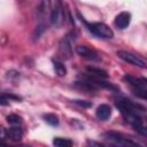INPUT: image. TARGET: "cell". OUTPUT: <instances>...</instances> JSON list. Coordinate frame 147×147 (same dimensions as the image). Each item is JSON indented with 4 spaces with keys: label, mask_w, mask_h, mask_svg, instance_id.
Masks as SVG:
<instances>
[{
    "label": "cell",
    "mask_w": 147,
    "mask_h": 147,
    "mask_svg": "<svg viewBox=\"0 0 147 147\" xmlns=\"http://www.w3.org/2000/svg\"><path fill=\"white\" fill-rule=\"evenodd\" d=\"M80 21L84 22L87 26V29L96 37L99 38H103V39H110L114 37V32L113 30L105 23L101 22H94V23H87L83 17H80Z\"/></svg>",
    "instance_id": "6da1fadb"
},
{
    "label": "cell",
    "mask_w": 147,
    "mask_h": 147,
    "mask_svg": "<svg viewBox=\"0 0 147 147\" xmlns=\"http://www.w3.org/2000/svg\"><path fill=\"white\" fill-rule=\"evenodd\" d=\"M103 138L107 141H109L111 145H115L117 147H140L137 142L130 140L129 138H125L118 132H114V131L106 132L103 133Z\"/></svg>",
    "instance_id": "7a4b0ae2"
},
{
    "label": "cell",
    "mask_w": 147,
    "mask_h": 147,
    "mask_svg": "<svg viewBox=\"0 0 147 147\" xmlns=\"http://www.w3.org/2000/svg\"><path fill=\"white\" fill-rule=\"evenodd\" d=\"M64 18H65V15L63 10V3L61 1H55L49 13V21L52 25L55 28H60L64 23Z\"/></svg>",
    "instance_id": "3957f363"
},
{
    "label": "cell",
    "mask_w": 147,
    "mask_h": 147,
    "mask_svg": "<svg viewBox=\"0 0 147 147\" xmlns=\"http://www.w3.org/2000/svg\"><path fill=\"white\" fill-rule=\"evenodd\" d=\"M117 56L119 59H122L123 61L132 64V65H136V67H139V68H146L147 67V63L145 62V60L141 59L137 54H133V53H130V52H126V51H118Z\"/></svg>",
    "instance_id": "277c9868"
},
{
    "label": "cell",
    "mask_w": 147,
    "mask_h": 147,
    "mask_svg": "<svg viewBox=\"0 0 147 147\" xmlns=\"http://www.w3.org/2000/svg\"><path fill=\"white\" fill-rule=\"evenodd\" d=\"M59 54L63 59H70L72 55V47H71V41L68 36H64L60 42H59Z\"/></svg>",
    "instance_id": "5b68a950"
},
{
    "label": "cell",
    "mask_w": 147,
    "mask_h": 147,
    "mask_svg": "<svg viewBox=\"0 0 147 147\" xmlns=\"http://www.w3.org/2000/svg\"><path fill=\"white\" fill-rule=\"evenodd\" d=\"M76 52L79 56L87 59V60H92V61H96L99 60V55L96 53V51L87 47L86 45H78L76 47Z\"/></svg>",
    "instance_id": "8992f818"
},
{
    "label": "cell",
    "mask_w": 147,
    "mask_h": 147,
    "mask_svg": "<svg viewBox=\"0 0 147 147\" xmlns=\"http://www.w3.org/2000/svg\"><path fill=\"white\" fill-rule=\"evenodd\" d=\"M130 22H131V14L129 11H122L115 17L114 24L117 29L123 30L130 24Z\"/></svg>",
    "instance_id": "52a82bcc"
},
{
    "label": "cell",
    "mask_w": 147,
    "mask_h": 147,
    "mask_svg": "<svg viewBox=\"0 0 147 147\" xmlns=\"http://www.w3.org/2000/svg\"><path fill=\"white\" fill-rule=\"evenodd\" d=\"M110 115H111V107L107 103L100 105L95 110V116L100 121H107L110 117Z\"/></svg>",
    "instance_id": "ba28073f"
},
{
    "label": "cell",
    "mask_w": 147,
    "mask_h": 147,
    "mask_svg": "<svg viewBox=\"0 0 147 147\" xmlns=\"http://www.w3.org/2000/svg\"><path fill=\"white\" fill-rule=\"evenodd\" d=\"M3 132L6 133V137L13 141H20L23 138V131L20 126H13V127L6 129Z\"/></svg>",
    "instance_id": "9c48e42d"
},
{
    "label": "cell",
    "mask_w": 147,
    "mask_h": 147,
    "mask_svg": "<svg viewBox=\"0 0 147 147\" xmlns=\"http://www.w3.org/2000/svg\"><path fill=\"white\" fill-rule=\"evenodd\" d=\"M86 71H87V74H88V76L94 77V78H100V79H102V78H107V77H108L107 71H105V70H102V69H100V68L87 67V68H86Z\"/></svg>",
    "instance_id": "30bf717a"
},
{
    "label": "cell",
    "mask_w": 147,
    "mask_h": 147,
    "mask_svg": "<svg viewBox=\"0 0 147 147\" xmlns=\"http://www.w3.org/2000/svg\"><path fill=\"white\" fill-rule=\"evenodd\" d=\"M124 80L127 82L133 87H145L146 86V84L144 83L142 78H138V77H134V76H131V75H125L124 76Z\"/></svg>",
    "instance_id": "8fae6325"
},
{
    "label": "cell",
    "mask_w": 147,
    "mask_h": 147,
    "mask_svg": "<svg viewBox=\"0 0 147 147\" xmlns=\"http://www.w3.org/2000/svg\"><path fill=\"white\" fill-rule=\"evenodd\" d=\"M53 145L55 147H72V141L68 138L55 137L53 139Z\"/></svg>",
    "instance_id": "7c38bea8"
},
{
    "label": "cell",
    "mask_w": 147,
    "mask_h": 147,
    "mask_svg": "<svg viewBox=\"0 0 147 147\" xmlns=\"http://www.w3.org/2000/svg\"><path fill=\"white\" fill-rule=\"evenodd\" d=\"M53 67H54V70H55V72H56L57 76L63 77V76L67 75V68L63 64V62H61L59 60H54L53 61Z\"/></svg>",
    "instance_id": "4fadbf2b"
},
{
    "label": "cell",
    "mask_w": 147,
    "mask_h": 147,
    "mask_svg": "<svg viewBox=\"0 0 147 147\" xmlns=\"http://www.w3.org/2000/svg\"><path fill=\"white\" fill-rule=\"evenodd\" d=\"M7 122L13 126H20L22 124V118L16 114H10L9 116H7Z\"/></svg>",
    "instance_id": "5bb4252c"
},
{
    "label": "cell",
    "mask_w": 147,
    "mask_h": 147,
    "mask_svg": "<svg viewBox=\"0 0 147 147\" xmlns=\"http://www.w3.org/2000/svg\"><path fill=\"white\" fill-rule=\"evenodd\" d=\"M44 119L46 123H48L49 125H53V126L59 125V122H60L59 117L55 114H46V115H44Z\"/></svg>",
    "instance_id": "9a60e30c"
},
{
    "label": "cell",
    "mask_w": 147,
    "mask_h": 147,
    "mask_svg": "<svg viewBox=\"0 0 147 147\" xmlns=\"http://www.w3.org/2000/svg\"><path fill=\"white\" fill-rule=\"evenodd\" d=\"M133 93L138 98H141V99L147 100V88L146 87H134L133 88Z\"/></svg>",
    "instance_id": "2e32d148"
},
{
    "label": "cell",
    "mask_w": 147,
    "mask_h": 147,
    "mask_svg": "<svg viewBox=\"0 0 147 147\" xmlns=\"http://www.w3.org/2000/svg\"><path fill=\"white\" fill-rule=\"evenodd\" d=\"M72 102L78 105V106H80V107H83V108H88V107L92 106V102L91 101H86V100H74Z\"/></svg>",
    "instance_id": "e0dca14e"
},
{
    "label": "cell",
    "mask_w": 147,
    "mask_h": 147,
    "mask_svg": "<svg viewBox=\"0 0 147 147\" xmlns=\"http://www.w3.org/2000/svg\"><path fill=\"white\" fill-rule=\"evenodd\" d=\"M46 30V26H45V24H40V25H38V28L36 29V31H34V34H33V37H34V39L37 38H39L40 37V34L44 32Z\"/></svg>",
    "instance_id": "ac0fdd59"
},
{
    "label": "cell",
    "mask_w": 147,
    "mask_h": 147,
    "mask_svg": "<svg viewBox=\"0 0 147 147\" xmlns=\"http://www.w3.org/2000/svg\"><path fill=\"white\" fill-rule=\"evenodd\" d=\"M134 130L139 133V134H141V136H144V137H146L147 138V126L146 125H140V126H137V127H134Z\"/></svg>",
    "instance_id": "d6986e66"
},
{
    "label": "cell",
    "mask_w": 147,
    "mask_h": 147,
    "mask_svg": "<svg viewBox=\"0 0 147 147\" xmlns=\"http://www.w3.org/2000/svg\"><path fill=\"white\" fill-rule=\"evenodd\" d=\"M87 145H88V147H109V146H106V145L98 142L95 140H87Z\"/></svg>",
    "instance_id": "ffe728a7"
}]
</instances>
